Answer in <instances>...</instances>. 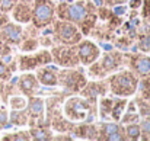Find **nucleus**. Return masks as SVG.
I'll return each mask as SVG.
<instances>
[{
  "instance_id": "23",
  "label": "nucleus",
  "mask_w": 150,
  "mask_h": 141,
  "mask_svg": "<svg viewBox=\"0 0 150 141\" xmlns=\"http://www.w3.org/2000/svg\"><path fill=\"white\" fill-rule=\"evenodd\" d=\"M124 133H125V138L127 140H140V137H142V128L136 122L127 125Z\"/></svg>"
},
{
  "instance_id": "36",
  "label": "nucleus",
  "mask_w": 150,
  "mask_h": 141,
  "mask_svg": "<svg viewBox=\"0 0 150 141\" xmlns=\"http://www.w3.org/2000/svg\"><path fill=\"white\" fill-rule=\"evenodd\" d=\"M7 22H9V16H7V13L0 12V26L4 25V23H7Z\"/></svg>"
},
{
  "instance_id": "31",
  "label": "nucleus",
  "mask_w": 150,
  "mask_h": 141,
  "mask_svg": "<svg viewBox=\"0 0 150 141\" xmlns=\"http://www.w3.org/2000/svg\"><path fill=\"white\" fill-rule=\"evenodd\" d=\"M9 124V112L4 108H0V131L4 130Z\"/></svg>"
},
{
  "instance_id": "20",
  "label": "nucleus",
  "mask_w": 150,
  "mask_h": 141,
  "mask_svg": "<svg viewBox=\"0 0 150 141\" xmlns=\"http://www.w3.org/2000/svg\"><path fill=\"white\" fill-rule=\"evenodd\" d=\"M28 114L23 111V109H12V112L9 114V121L13 124V125H26L28 124Z\"/></svg>"
},
{
  "instance_id": "7",
  "label": "nucleus",
  "mask_w": 150,
  "mask_h": 141,
  "mask_svg": "<svg viewBox=\"0 0 150 141\" xmlns=\"http://www.w3.org/2000/svg\"><path fill=\"white\" fill-rule=\"evenodd\" d=\"M52 60L63 67H74L79 63L77 49L74 45H61L52 48Z\"/></svg>"
},
{
  "instance_id": "40",
  "label": "nucleus",
  "mask_w": 150,
  "mask_h": 141,
  "mask_svg": "<svg viewBox=\"0 0 150 141\" xmlns=\"http://www.w3.org/2000/svg\"><path fill=\"white\" fill-rule=\"evenodd\" d=\"M3 92H4V85H3V80H0V96L3 94Z\"/></svg>"
},
{
  "instance_id": "18",
  "label": "nucleus",
  "mask_w": 150,
  "mask_h": 141,
  "mask_svg": "<svg viewBox=\"0 0 150 141\" xmlns=\"http://www.w3.org/2000/svg\"><path fill=\"white\" fill-rule=\"evenodd\" d=\"M73 133L76 137L79 138H85V140H96L98 138V130L93 124L85 122L77 125L76 128H73Z\"/></svg>"
},
{
  "instance_id": "9",
  "label": "nucleus",
  "mask_w": 150,
  "mask_h": 141,
  "mask_svg": "<svg viewBox=\"0 0 150 141\" xmlns=\"http://www.w3.org/2000/svg\"><path fill=\"white\" fill-rule=\"evenodd\" d=\"M52 61V55L47 49L37 52L35 55H21L19 57V70L21 71H29L37 68L38 66H45Z\"/></svg>"
},
{
  "instance_id": "17",
  "label": "nucleus",
  "mask_w": 150,
  "mask_h": 141,
  "mask_svg": "<svg viewBox=\"0 0 150 141\" xmlns=\"http://www.w3.org/2000/svg\"><path fill=\"white\" fill-rule=\"evenodd\" d=\"M13 12V19L19 23H28L31 20V16H32V10L29 7L28 3H16L15 7L12 9Z\"/></svg>"
},
{
  "instance_id": "25",
  "label": "nucleus",
  "mask_w": 150,
  "mask_h": 141,
  "mask_svg": "<svg viewBox=\"0 0 150 141\" xmlns=\"http://www.w3.org/2000/svg\"><path fill=\"white\" fill-rule=\"evenodd\" d=\"M136 105H139V111H140V115L147 118L150 115V103L146 97H140V99H136L134 100Z\"/></svg>"
},
{
  "instance_id": "5",
  "label": "nucleus",
  "mask_w": 150,
  "mask_h": 141,
  "mask_svg": "<svg viewBox=\"0 0 150 141\" xmlns=\"http://www.w3.org/2000/svg\"><path fill=\"white\" fill-rule=\"evenodd\" d=\"M54 4L50 0H35L34 1V7H32V22L35 25V28H45L54 20Z\"/></svg>"
},
{
  "instance_id": "30",
  "label": "nucleus",
  "mask_w": 150,
  "mask_h": 141,
  "mask_svg": "<svg viewBox=\"0 0 150 141\" xmlns=\"http://www.w3.org/2000/svg\"><path fill=\"white\" fill-rule=\"evenodd\" d=\"M137 119H139V115H137L136 112H128V111H127V114L122 115L120 121H121L122 124H130V122H137Z\"/></svg>"
},
{
  "instance_id": "4",
  "label": "nucleus",
  "mask_w": 150,
  "mask_h": 141,
  "mask_svg": "<svg viewBox=\"0 0 150 141\" xmlns=\"http://www.w3.org/2000/svg\"><path fill=\"white\" fill-rule=\"evenodd\" d=\"M54 37L63 45H76L82 39L83 34L74 23L61 19L54 23Z\"/></svg>"
},
{
  "instance_id": "32",
  "label": "nucleus",
  "mask_w": 150,
  "mask_h": 141,
  "mask_svg": "<svg viewBox=\"0 0 150 141\" xmlns=\"http://www.w3.org/2000/svg\"><path fill=\"white\" fill-rule=\"evenodd\" d=\"M38 48V41L37 39H26V41H23V44H22V51H34V49H37Z\"/></svg>"
},
{
  "instance_id": "16",
  "label": "nucleus",
  "mask_w": 150,
  "mask_h": 141,
  "mask_svg": "<svg viewBox=\"0 0 150 141\" xmlns=\"http://www.w3.org/2000/svg\"><path fill=\"white\" fill-rule=\"evenodd\" d=\"M35 76H37L38 82L44 86H57L58 85V74H57L55 68L41 67V68H38Z\"/></svg>"
},
{
  "instance_id": "6",
  "label": "nucleus",
  "mask_w": 150,
  "mask_h": 141,
  "mask_svg": "<svg viewBox=\"0 0 150 141\" xmlns=\"http://www.w3.org/2000/svg\"><path fill=\"white\" fill-rule=\"evenodd\" d=\"M58 85L69 92H79L86 85V77L77 70H64L58 74Z\"/></svg>"
},
{
  "instance_id": "26",
  "label": "nucleus",
  "mask_w": 150,
  "mask_h": 141,
  "mask_svg": "<svg viewBox=\"0 0 150 141\" xmlns=\"http://www.w3.org/2000/svg\"><path fill=\"white\" fill-rule=\"evenodd\" d=\"M3 140L26 141V140H31V135H29V133H26V131H19V133H13V134H7V135H4Z\"/></svg>"
},
{
  "instance_id": "39",
  "label": "nucleus",
  "mask_w": 150,
  "mask_h": 141,
  "mask_svg": "<svg viewBox=\"0 0 150 141\" xmlns=\"http://www.w3.org/2000/svg\"><path fill=\"white\" fill-rule=\"evenodd\" d=\"M131 7L133 9H137V7H140V4H142V0H131Z\"/></svg>"
},
{
  "instance_id": "19",
  "label": "nucleus",
  "mask_w": 150,
  "mask_h": 141,
  "mask_svg": "<svg viewBox=\"0 0 150 141\" xmlns=\"http://www.w3.org/2000/svg\"><path fill=\"white\" fill-rule=\"evenodd\" d=\"M106 92V87H105V85L103 83H86L85 85V87L82 89V94L83 96H86L89 100H95L96 99V96H99V94H105Z\"/></svg>"
},
{
  "instance_id": "11",
  "label": "nucleus",
  "mask_w": 150,
  "mask_h": 141,
  "mask_svg": "<svg viewBox=\"0 0 150 141\" xmlns=\"http://www.w3.org/2000/svg\"><path fill=\"white\" fill-rule=\"evenodd\" d=\"M98 138L105 141H122L125 140V133L117 122H103L98 130Z\"/></svg>"
},
{
  "instance_id": "42",
  "label": "nucleus",
  "mask_w": 150,
  "mask_h": 141,
  "mask_svg": "<svg viewBox=\"0 0 150 141\" xmlns=\"http://www.w3.org/2000/svg\"><path fill=\"white\" fill-rule=\"evenodd\" d=\"M19 1H22V3H31L32 0H19Z\"/></svg>"
},
{
  "instance_id": "29",
  "label": "nucleus",
  "mask_w": 150,
  "mask_h": 141,
  "mask_svg": "<svg viewBox=\"0 0 150 141\" xmlns=\"http://www.w3.org/2000/svg\"><path fill=\"white\" fill-rule=\"evenodd\" d=\"M18 0H0V12L3 13H9L12 12V9L15 7Z\"/></svg>"
},
{
  "instance_id": "8",
  "label": "nucleus",
  "mask_w": 150,
  "mask_h": 141,
  "mask_svg": "<svg viewBox=\"0 0 150 141\" xmlns=\"http://www.w3.org/2000/svg\"><path fill=\"white\" fill-rule=\"evenodd\" d=\"M76 49H77V57H79V63L85 64V66H91L93 64L100 55L99 47L89 41V39H80L76 44Z\"/></svg>"
},
{
  "instance_id": "24",
  "label": "nucleus",
  "mask_w": 150,
  "mask_h": 141,
  "mask_svg": "<svg viewBox=\"0 0 150 141\" xmlns=\"http://www.w3.org/2000/svg\"><path fill=\"white\" fill-rule=\"evenodd\" d=\"M112 103H114V99H109V97H103V99H100V102H99V115L103 118V119L109 118Z\"/></svg>"
},
{
  "instance_id": "33",
  "label": "nucleus",
  "mask_w": 150,
  "mask_h": 141,
  "mask_svg": "<svg viewBox=\"0 0 150 141\" xmlns=\"http://www.w3.org/2000/svg\"><path fill=\"white\" fill-rule=\"evenodd\" d=\"M140 128H142V137H140V138L150 140V121L146 119V121L140 125Z\"/></svg>"
},
{
  "instance_id": "12",
  "label": "nucleus",
  "mask_w": 150,
  "mask_h": 141,
  "mask_svg": "<svg viewBox=\"0 0 150 141\" xmlns=\"http://www.w3.org/2000/svg\"><path fill=\"white\" fill-rule=\"evenodd\" d=\"M121 61H122V55L118 51H114V52L111 51V52L105 54L103 58H102V61L96 63V66L99 67V71H96V76L100 77V76H103L106 73H111V71L117 70L120 67Z\"/></svg>"
},
{
  "instance_id": "34",
  "label": "nucleus",
  "mask_w": 150,
  "mask_h": 141,
  "mask_svg": "<svg viewBox=\"0 0 150 141\" xmlns=\"http://www.w3.org/2000/svg\"><path fill=\"white\" fill-rule=\"evenodd\" d=\"M9 54H10V47H9L6 42L0 41V60H1L3 57L9 55Z\"/></svg>"
},
{
  "instance_id": "27",
  "label": "nucleus",
  "mask_w": 150,
  "mask_h": 141,
  "mask_svg": "<svg viewBox=\"0 0 150 141\" xmlns=\"http://www.w3.org/2000/svg\"><path fill=\"white\" fill-rule=\"evenodd\" d=\"M10 108L12 109H25L26 108V99L22 96H13L9 99Z\"/></svg>"
},
{
  "instance_id": "1",
  "label": "nucleus",
  "mask_w": 150,
  "mask_h": 141,
  "mask_svg": "<svg viewBox=\"0 0 150 141\" xmlns=\"http://www.w3.org/2000/svg\"><path fill=\"white\" fill-rule=\"evenodd\" d=\"M64 115L73 122H89L93 119V102L83 97H70L64 102Z\"/></svg>"
},
{
  "instance_id": "13",
  "label": "nucleus",
  "mask_w": 150,
  "mask_h": 141,
  "mask_svg": "<svg viewBox=\"0 0 150 141\" xmlns=\"http://www.w3.org/2000/svg\"><path fill=\"white\" fill-rule=\"evenodd\" d=\"M38 86H40V82L37 76L31 73H23L18 80V89L26 96H34L35 93H38L40 92Z\"/></svg>"
},
{
  "instance_id": "22",
  "label": "nucleus",
  "mask_w": 150,
  "mask_h": 141,
  "mask_svg": "<svg viewBox=\"0 0 150 141\" xmlns=\"http://www.w3.org/2000/svg\"><path fill=\"white\" fill-rule=\"evenodd\" d=\"M29 135H31L32 140H38V141L52 140L51 131L47 130V128H42V127H34V128L29 131Z\"/></svg>"
},
{
  "instance_id": "14",
  "label": "nucleus",
  "mask_w": 150,
  "mask_h": 141,
  "mask_svg": "<svg viewBox=\"0 0 150 141\" xmlns=\"http://www.w3.org/2000/svg\"><path fill=\"white\" fill-rule=\"evenodd\" d=\"M130 67L134 74H139L140 77L150 76V57L147 55H133L130 60Z\"/></svg>"
},
{
  "instance_id": "41",
  "label": "nucleus",
  "mask_w": 150,
  "mask_h": 141,
  "mask_svg": "<svg viewBox=\"0 0 150 141\" xmlns=\"http://www.w3.org/2000/svg\"><path fill=\"white\" fill-rule=\"evenodd\" d=\"M115 12H117V13H124V12H125V7H120V9H115Z\"/></svg>"
},
{
  "instance_id": "10",
  "label": "nucleus",
  "mask_w": 150,
  "mask_h": 141,
  "mask_svg": "<svg viewBox=\"0 0 150 141\" xmlns=\"http://www.w3.org/2000/svg\"><path fill=\"white\" fill-rule=\"evenodd\" d=\"M23 29L21 25L16 23H4L0 26V41L6 42L7 45H19L22 41Z\"/></svg>"
},
{
  "instance_id": "15",
  "label": "nucleus",
  "mask_w": 150,
  "mask_h": 141,
  "mask_svg": "<svg viewBox=\"0 0 150 141\" xmlns=\"http://www.w3.org/2000/svg\"><path fill=\"white\" fill-rule=\"evenodd\" d=\"M26 114L31 119H42L45 114V102L41 97L29 96V100L26 102Z\"/></svg>"
},
{
  "instance_id": "35",
  "label": "nucleus",
  "mask_w": 150,
  "mask_h": 141,
  "mask_svg": "<svg viewBox=\"0 0 150 141\" xmlns=\"http://www.w3.org/2000/svg\"><path fill=\"white\" fill-rule=\"evenodd\" d=\"M142 90H143V93L146 94H150V76H147V79L146 80H143V83H142Z\"/></svg>"
},
{
  "instance_id": "3",
  "label": "nucleus",
  "mask_w": 150,
  "mask_h": 141,
  "mask_svg": "<svg viewBox=\"0 0 150 141\" xmlns=\"http://www.w3.org/2000/svg\"><path fill=\"white\" fill-rule=\"evenodd\" d=\"M92 7H89V3H82L77 0V3H61L58 6V15L63 20H69L71 23H82L89 15Z\"/></svg>"
},
{
  "instance_id": "2",
  "label": "nucleus",
  "mask_w": 150,
  "mask_h": 141,
  "mask_svg": "<svg viewBox=\"0 0 150 141\" xmlns=\"http://www.w3.org/2000/svg\"><path fill=\"white\" fill-rule=\"evenodd\" d=\"M137 89H139V79L133 71L124 70L109 77V90L112 94H117L120 97H128L136 93Z\"/></svg>"
},
{
  "instance_id": "43",
  "label": "nucleus",
  "mask_w": 150,
  "mask_h": 141,
  "mask_svg": "<svg viewBox=\"0 0 150 141\" xmlns=\"http://www.w3.org/2000/svg\"><path fill=\"white\" fill-rule=\"evenodd\" d=\"M79 1H83V0H79Z\"/></svg>"
},
{
  "instance_id": "28",
  "label": "nucleus",
  "mask_w": 150,
  "mask_h": 141,
  "mask_svg": "<svg viewBox=\"0 0 150 141\" xmlns=\"http://www.w3.org/2000/svg\"><path fill=\"white\" fill-rule=\"evenodd\" d=\"M10 77H12V70H10V67H9L3 60H0V80L6 82V80H10Z\"/></svg>"
},
{
  "instance_id": "37",
  "label": "nucleus",
  "mask_w": 150,
  "mask_h": 141,
  "mask_svg": "<svg viewBox=\"0 0 150 141\" xmlns=\"http://www.w3.org/2000/svg\"><path fill=\"white\" fill-rule=\"evenodd\" d=\"M143 15H144V16L150 15V0H146V1H144V12H143Z\"/></svg>"
},
{
  "instance_id": "38",
  "label": "nucleus",
  "mask_w": 150,
  "mask_h": 141,
  "mask_svg": "<svg viewBox=\"0 0 150 141\" xmlns=\"http://www.w3.org/2000/svg\"><path fill=\"white\" fill-rule=\"evenodd\" d=\"M106 1V4H109V6H115V4H121V3H124L125 0H105Z\"/></svg>"
},
{
  "instance_id": "21",
  "label": "nucleus",
  "mask_w": 150,
  "mask_h": 141,
  "mask_svg": "<svg viewBox=\"0 0 150 141\" xmlns=\"http://www.w3.org/2000/svg\"><path fill=\"white\" fill-rule=\"evenodd\" d=\"M127 106V99H115L114 103H112V108H111V118L114 121H120L121 116H122V112Z\"/></svg>"
}]
</instances>
